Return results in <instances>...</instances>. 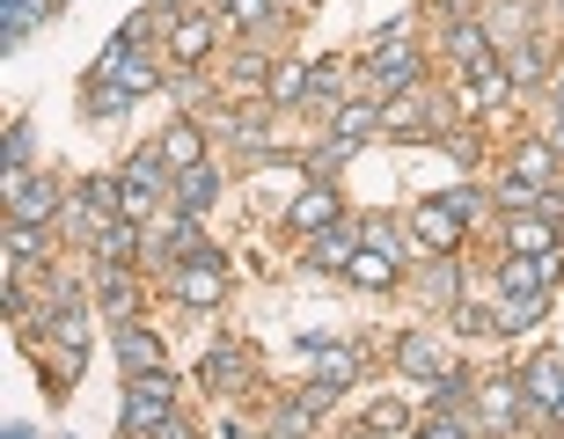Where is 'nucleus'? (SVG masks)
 Returning a JSON list of instances; mask_svg holds the SVG:
<instances>
[{
    "label": "nucleus",
    "instance_id": "obj_1",
    "mask_svg": "<svg viewBox=\"0 0 564 439\" xmlns=\"http://www.w3.org/2000/svg\"><path fill=\"white\" fill-rule=\"evenodd\" d=\"M367 81H375V103L411 96V81H419V44L403 37V22H389V30H381L375 59H367Z\"/></svg>",
    "mask_w": 564,
    "mask_h": 439
},
{
    "label": "nucleus",
    "instance_id": "obj_2",
    "mask_svg": "<svg viewBox=\"0 0 564 439\" xmlns=\"http://www.w3.org/2000/svg\"><path fill=\"white\" fill-rule=\"evenodd\" d=\"M169 403H176V381L169 374H140L132 381V396H126V432H162L169 425Z\"/></svg>",
    "mask_w": 564,
    "mask_h": 439
},
{
    "label": "nucleus",
    "instance_id": "obj_3",
    "mask_svg": "<svg viewBox=\"0 0 564 439\" xmlns=\"http://www.w3.org/2000/svg\"><path fill=\"white\" fill-rule=\"evenodd\" d=\"M557 272H564L557 256H506V264H499V293H506V300H543Z\"/></svg>",
    "mask_w": 564,
    "mask_h": 439
},
{
    "label": "nucleus",
    "instance_id": "obj_4",
    "mask_svg": "<svg viewBox=\"0 0 564 439\" xmlns=\"http://www.w3.org/2000/svg\"><path fill=\"white\" fill-rule=\"evenodd\" d=\"M521 396H528V418H557L564 425V359H535L521 374Z\"/></svg>",
    "mask_w": 564,
    "mask_h": 439
},
{
    "label": "nucleus",
    "instance_id": "obj_5",
    "mask_svg": "<svg viewBox=\"0 0 564 439\" xmlns=\"http://www.w3.org/2000/svg\"><path fill=\"white\" fill-rule=\"evenodd\" d=\"M308 366H315V388H352L359 381V344H330V337H308Z\"/></svg>",
    "mask_w": 564,
    "mask_h": 439
},
{
    "label": "nucleus",
    "instance_id": "obj_6",
    "mask_svg": "<svg viewBox=\"0 0 564 439\" xmlns=\"http://www.w3.org/2000/svg\"><path fill=\"white\" fill-rule=\"evenodd\" d=\"M176 293H184L191 308H213V300L228 293V272H220V256H213V250L184 256V272H176Z\"/></svg>",
    "mask_w": 564,
    "mask_h": 439
},
{
    "label": "nucleus",
    "instance_id": "obj_7",
    "mask_svg": "<svg viewBox=\"0 0 564 439\" xmlns=\"http://www.w3.org/2000/svg\"><path fill=\"white\" fill-rule=\"evenodd\" d=\"M440 125H447V110H440V103H419V96H389V103H381V132L419 140V132H440Z\"/></svg>",
    "mask_w": 564,
    "mask_h": 439
},
{
    "label": "nucleus",
    "instance_id": "obj_8",
    "mask_svg": "<svg viewBox=\"0 0 564 439\" xmlns=\"http://www.w3.org/2000/svg\"><path fill=\"white\" fill-rule=\"evenodd\" d=\"M96 81H118L126 96H147V88H154V66L132 52V37H118V44L104 52V66H96Z\"/></svg>",
    "mask_w": 564,
    "mask_h": 439
},
{
    "label": "nucleus",
    "instance_id": "obj_9",
    "mask_svg": "<svg viewBox=\"0 0 564 439\" xmlns=\"http://www.w3.org/2000/svg\"><path fill=\"white\" fill-rule=\"evenodd\" d=\"M506 96H513V74H506L499 59L469 66V88H462V110H469V118H484V110H499Z\"/></svg>",
    "mask_w": 564,
    "mask_h": 439
},
{
    "label": "nucleus",
    "instance_id": "obj_10",
    "mask_svg": "<svg viewBox=\"0 0 564 439\" xmlns=\"http://www.w3.org/2000/svg\"><path fill=\"white\" fill-rule=\"evenodd\" d=\"M8 206H15L22 228H44V220L59 212V190L44 184V176H30V184H22V176H8Z\"/></svg>",
    "mask_w": 564,
    "mask_h": 439
},
{
    "label": "nucleus",
    "instance_id": "obj_11",
    "mask_svg": "<svg viewBox=\"0 0 564 439\" xmlns=\"http://www.w3.org/2000/svg\"><path fill=\"white\" fill-rule=\"evenodd\" d=\"M477 410L491 432H513V425L528 418V396H521V381H491V388H477Z\"/></svg>",
    "mask_w": 564,
    "mask_h": 439
},
{
    "label": "nucleus",
    "instance_id": "obj_12",
    "mask_svg": "<svg viewBox=\"0 0 564 439\" xmlns=\"http://www.w3.org/2000/svg\"><path fill=\"white\" fill-rule=\"evenodd\" d=\"M118 366H126L132 381H140V374H162V337L140 330V322H126V330H118Z\"/></svg>",
    "mask_w": 564,
    "mask_h": 439
},
{
    "label": "nucleus",
    "instance_id": "obj_13",
    "mask_svg": "<svg viewBox=\"0 0 564 439\" xmlns=\"http://www.w3.org/2000/svg\"><path fill=\"white\" fill-rule=\"evenodd\" d=\"M286 220L301 234H323V228H337V190L330 184H315V190H301V198H293L286 206Z\"/></svg>",
    "mask_w": 564,
    "mask_h": 439
},
{
    "label": "nucleus",
    "instance_id": "obj_14",
    "mask_svg": "<svg viewBox=\"0 0 564 439\" xmlns=\"http://www.w3.org/2000/svg\"><path fill=\"white\" fill-rule=\"evenodd\" d=\"M176 212H206L213 206V190H220V168L213 162H198V168H176Z\"/></svg>",
    "mask_w": 564,
    "mask_h": 439
},
{
    "label": "nucleus",
    "instance_id": "obj_15",
    "mask_svg": "<svg viewBox=\"0 0 564 439\" xmlns=\"http://www.w3.org/2000/svg\"><path fill=\"white\" fill-rule=\"evenodd\" d=\"M411 228H419V242H425V250H440V256H447V250L462 242V220H455L447 206H440V198H433V206H419V212H411Z\"/></svg>",
    "mask_w": 564,
    "mask_h": 439
},
{
    "label": "nucleus",
    "instance_id": "obj_16",
    "mask_svg": "<svg viewBox=\"0 0 564 439\" xmlns=\"http://www.w3.org/2000/svg\"><path fill=\"white\" fill-rule=\"evenodd\" d=\"M397 366H403V374H419V381H440V374H447V352H440V337H403Z\"/></svg>",
    "mask_w": 564,
    "mask_h": 439
},
{
    "label": "nucleus",
    "instance_id": "obj_17",
    "mask_svg": "<svg viewBox=\"0 0 564 439\" xmlns=\"http://www.w3.org/2000/svg\"><path fill=\"white\" fill-rule=\"evenodd\" d=\"M315 242V264H330V272H352V256H359V228H323V234H308Z\"/></svg>",
    "mask_w": 564,
    "mask_h": 439
},
{
    "label": "nucleus",
    "instance_id": "obj_18",
    "mask_svg": "<svg viewBox=\"0 0 564 439\" xmlns=\"http://www.w3.org/2000/svg\"><path fill=\"white\" fill-rule=\"evenodd\" d=\"M169 52H176V66H191V59H206L213 52V22H176V30H169Z\"/></svg>",
    "mask_w": 564,
    "mask_h": 439
},
{
    "label": "nucleus",
    "instance_id": "obj_19",
    "mask_svg": "<svg viewBox=\"0 0 564 439\" xmlns=\"http://www.w3.org/2000/svg\"><path fill=\"white\" fill-rule=\"evenodd\" d=\"M352 286H397V256H381L375 242H359V256H352Z\"/></svg>",
    "mask_w": 564,
    "mask_h": 439
},
{
    "label": "nucleus",
    "instance_id": "obj_20",
    "mask_svg": "<svg viewBox=\"0 0 564 439\" xmlns=\"http://www.w3.org/2000/svg\"><path fill=\"white\" fill-rule=\"evenodd\" d=\"M206 381L213 388H242V381H250V352H242V344H220V352L206 359Z\"/></svg>",
    "mask_w": 564,
    "mask_h": 439
},
{
    "label": "nucleus",
    "instance_id": "obj_21",
    "mask_svg": "<svg viewBox=\"0 0 564 439\" xmlns=\"http://www.w3.org/2000/svg\"><path fill=\"white\" fill-rule=\"evenodd\" d=\"M550 162H557V154H550L543 140H528L521 154H513V184H528V190H550Z\"/></svg>",
    "mask_w": 564,
    "mask_h": 439
},
{
    "label": "nucleus",
    "instance_id": "obj_22",
    "mask_svg": "<svg viewBox=\"0 0 564 439\" xmlns=\"http://www.w3.org/2000/svg\"><path fill=\"white\" fill-rule=\"evenodd\" d=\"M162 154H169V168H198V162H206L198 125H191V118H184V125H169V132H162Z\"/></svg>",
    "mask_w": 564,
    "mask_h": 439
},
{
    "label": "nucleus",
    "instance_id": "obj_23",
    "mask_svg": "<svg viewBox=\"0 0 564 439\" xmlns=\"http://www.w3.org/2000/svg\"><path fill=\"white\" fill-rule=\"evenodd\" d=\"M550 234H557V228H550L543 212H521V220H513V256H557V250H550Z\"/></svg>",
    "mask_w": 564,
    "mask_h": 439
},
{
    "label": "nucleus",
    "instance_id": "obj_24",
    "mask_svg": "<svg viewBox=\"0 0 564 439\" xmlns=\"http://www.w3.org/2000/svg\"><path fill=\"white\" fill-rule=\"evenodd\" d=\"M44 15V0H0V44L15 52L22 37H30V22Z\"/></svg>",
    "mask_w": 564,
    "mask_h": 439
},
{
    "label": "nucleus",
    "instance_id": "obj_25",
    "mask_svg": "<svg viewBox=\"0 0 564 439\" xmlns=\"http://www.w3.org/2000/svg\"><path fill=\"white\" fill-rule=\"evenodd\" d=\"M96 278H104V286H96V293H104V308L118 315V322H126V315H132V300H140V293H132V272H126V264H104Z\"/></svg>",
    "mask_w": 564,
    "mask_h": 439
},
{
    "label": "nucleus",
    "instance_id": "obj_26",
    "mask_svg": "<svg viewBox=\"0 0 564 439\" xmlns=\"http://www.w3.org/2000/svg\"><path fill=\"white\" fill-rule=\"evenodd\" d=\"M506 74H513V81H543V74H550V44L521 37V44H513V59H506Z\"/></svg>",
    "mask_w": 564,
    "mask_h": 439
},
{
    "label": "nucleus",
    "instance_id": "obj_27",
    "mask_svg": "<svg viewBox=\"0 0 564 439\" xmlns=\"http://www.w3.org/2000/svg\"><path fill=\"white\" fill-rule=\"evenodd\" d=\"M367 132H381V103H345V110H337V140H345V146L367 140Z\"/></svg>",
    "mask_w": 564,
    "mask_h": 439
},
{
    "label": "nucleus",
    "instance_id": "obj_28",
    "mask_svg": "<svg viewBox=\"0 0 564 439\" xmlns=\"http://www.w3.org/2000/svg\"><path fill=\"white\" fill-rule=\"evenodd\" d=\"M447 52H455L462 66H484V59H491V37H484L477 22H455V37H447Z\"/></svg>",
    "mask_w": 564,
    "mask_h": 439
},
{
    "label": "nucleus",
    "instance_id": "obj_29",
    "mask_svg": "<svg viewBox=\"0 0 564 439\" xmlns=\"http://www.w3.org/2000/svg\"><path fill=\"white\" fill-rule=\"evenodd\" d=\"M126 256H140V220H110L104 228V264H126Z\"/></svg>",
    "mask_w": 564,
    "mask_h": 439
},
{
    "label": "nucleus",
    "instance_id": "obj_30",
    "mask_svg": "<svg viewBox=\"0 0 564 439\" xmlns=\"http://www.w3.org/2000/svg\"><path fill=\"white\" fill-rule=\"evenodd\" d=\"M425 293H433V308H455V300H462V272H455V256H440V264H433Z\"/></svg>",
    "mask_w": 564,
    "mask_h": 439
},
{
    "label": "nucleus",
    "instance_id": "obj_31",
    "mask_svg": "<svg viewBox=\"0 0 564 439\" xmlns=\"http://www.w3.org/2000/svg\"><path fill=\"white\" fill-rule=\"evenodd\" d=\"M308 88H315L308 66H279V74H272V103H301Z\"/></svg>",
    "mask_w": 564,
    "mask_h": 439
},
{
    "label": "nucleus",
    "instance_id": "obj_32",
    "mask_svg": "<svg viewBox=\"0 0 564 439\" xmlns=\"http://www.w3.org/2000/svg\"><path fill=\"white\" fill-rule=\"evenodd\" d=\"M469 396H477V388H469V374H440L433 381V410H462Z\"/></svg>",
    "mask_w": 564,
    "mask_h": 439
},
{
    "label": "nucleus",
    "instance_id": "obj_33",
    "mask_svg": "<svg viewBox=\"0 0 564 439\" xmlns=\"http://www.w3.org/2000/svg\"><path fill=\"white\" fill-rule=\"evenodd\" d=\"M126 103H132V96L118 81H96V88H88V118H118Z\"/></svg>",
    "mask_w": 564,
    "mask_h": 439
},
{
    "label": "nucleus",
    "instance_id": "obj_34",
    "mask_svg": "<svg viewBox=\"0 0 564 439\" xmlns=\"http://www.w3.org/2000/svg\"><path fill=\"white\" fill-rule=\"evenodd\" d=\"M8 256H15V264H37V256H44V234L15 220V228H8Z\"/></svg>",
    "mask_w": 564,
    "mask_h": 439
},
{
    "label": "nucleus",
    "instance_id": "obj_35",
    "mask_svg": "<svg viewBox=\"0 0 564 439\" xmlns=\"http://www.w3.org/2000/svg\"><path fill=\"white\" fill-rule=\"evenodd\" d=\"M44 330H52V337H59V344H66V352H82V344H88V337H82V315H52V322H44Z\"/></svg>",
    "mask_w": 564,
    "mask_h": 439
},
{
    "label": "nucleus",
    "instance_id": "obj_36",
    "mask_svg": "<svg viewBox=\"0 0 564 439\" xmlns=\"http://www.w3.org/2000/svg\"><path fill=\"white\" fill-rule=\"evenodd\" d=\"M345 154H352V146H345V140H330L323 154H308L301 168H308V176H337V162H345Z\"/></svg>",
    "mask_w": 564,
    "mask_h": 439
},
{
    "label": "nucleus",
    "instance_id": "obj_37",
    "mask_svg": "<svg viewBox=\"0 0 564 439\" xmlns=\"http://www.w3.org/2000/svg\"><path fill=\"white\" fill-rule=\"evenodd\" d=\"M30 125H8V176H22V162H30Z\"/></svg>",
    "mask_w": 564,
    "mask_h": 439
},
{
    "label": "nucleus",
    "instance_id": "obj_38",
    "mask_svg": "<svg viewBox=\"0 0 564 439\" xmlns=\"http://www.w3.org/2000/svg\"><path fill=\"white\" fill-rule=\"evenodd\" d=\"M367 242H375L381 256H403V228H389V220H367Z\"/></svg>",
    "mask_w": 564,
    "mask_h": 439
},
{
    "label": "nucleus",
    "instance_id": "obj_39",
    "mask_svg": "<svg viewBox=\"0 0 564 439\" xmlns=\"http://www.w3.org/2000/svg\"><path fill=\"white\" fill-rule=\"evenodd\" d=\"M228 74H235V88H257V81H264V59H257V52H235Z\"/></svg>",
    "mask_w": 564,
    "mask_h": 439
},
{
    "label": "nucleus",
    "instance_id": "obj_40",
    "mask_svg": "<svg viewBox=\"0 0 564 439\" xmlns=\"http://www.w3.org/2000/svg\"><path fill=\"white\" fill-rule=\"evenodd\" d=\"M440 206L455 212V220H477V212H484V198H477V190H447V198H440Z\"/></svg>",
    "mask_w": 564,
    "mask_h": 439
},
{
    "label": "nucleus",
    "instance_id": "obj_41",
    "mask_svg": "<svg viewBox=\"0 0 564 439\" xmlns=\"http://www.w3.org/2000/svg\"><path fill=\"white\" fill-rule=\"evenodd\" d=\"M235 140H242V146H257V140H264V103H257V110H242V118H235Z\"/></svg>",
    "mask_w": 564,
    "mask_h": 439
},
{
    "label": "nucleus",
    "instance_id": "obj_42",
    "mask_svg": "<svg viewBox=\"0 0 564 439\" xmlns=\"http://www.w3.org/2000/svg\"><path fill=\"white\" fill-rule=\"evenodd\" d=\"M419 439H469V425H462V418H425Z\"/></svg>",
    "mask_w": 564,
    "mask_h": 439
},
{
    "label": "nucleus",
    "instance_id": "obj_43",
    "mask_svg": "<svg viewBox=\"0 0 564 439\" xmlns=\"http://www.w3.org/2000/svg\"><path fill=\"white\" fill-rule=\"evenodd\" d=\"M535 315H543V300H506V330H528Z\"/></svg>",
    "mask_w": 564,
    "mask_h": 439
},
{
    "label": "nucleus",
    "instance_id": "obj_44",
    "mask_svg": "<svg viewBox=\"0 0 564 439\" xmlns=\"http://www.w3.org/2000/svg\"><path fill=\"white\" fill-rule=\"evenodd\" d=\"M264 8H272V0H228V22L250 30V22H264Z\"/></svg>",
    "mask_w": 564,
    "mask_h": 439
},
{
    "label": "nucleus",
    "instance_id": "obj_45",
    "mask_svg": "<svg viewBox=\"0 0 564 439\" xmlns=\"http://www.w3.org/2000/svg\"><path fill=\"white\" fill-rule=\"evenodd\" d=\"M169 88H176V103H184V110H198V103H206V96H198V81H191V74H176V81H169Z\"/></svg>",
    "mask_w": 564,
    "mask_h": 439
},
{
    "label": "nucleus",
    "instance_id": "obj_46",
    "mask_svg": "<svg viewBox=\"0 0 564 439\" xmlns=\"http://www.w3.org/2000/svg\"><path fill=\"white\" fill-rule=\"evenodd\" d=\"M154 439H198V432H191V425H176V418H169V425H162V432H154Z\"/></svg>",
    "mask_w": 564,
    "mask_h": 439
},
{
    "label": "nucleus",
    "instance_id": "obj_47",
    "mask_svg": "<svg viewBox=\"0 0 564 439\" xmlns=\"http://www.w3.org/2000/svg\"><path fill=\"white\" fill-rule=\"evenodd\" d=\"M0 439H37V432H30V425H8V432H0Z\"/></svg>",
    "mask_w": 564,
    "mask_h": 439
},
{
    "label": "nucleus",
    "instance_id": "obj_48",
    "mask_svg": "<svg viewBox=\"0 0 564 439\" xmlns=\"http://www.w3.org/2000/svg\"><path fill=\"white\" fill-rule=\"evenodd\" d=\"M550 154H557V162H564V125H557V132H550Z\"/></svg>",
    "mask_w": 564,
    "mask_h": 439
},
{
    "label": "nucleus",
    "instance_id": "obj_49",
    "mask_svg": "<svg viewBox=\"0 0 564 439\" xmlns=\"http://www.w3.org/2000/svg\"><path fill=\"white\" fill-rule=\"evenodd\" d=\"M352 439H381V432H352Z\"/></svg>",
    "mask_w": 564,
    "mask_h": 439
},
{
    "label": "nucleus",
    "instance_id": "obj_50",
    "mask_svg": "<svg viewBox=\"0 0 564 439\" xmlns=\"http://www.w3.org/2000/svg\"><path fill=\"white\" fill-rule=\"evenodd\" d=\"M447 8H469V0H447Z\"/></svg>",
    "mask_w": 564,
    "mask_h": 439
}]
</instances>
